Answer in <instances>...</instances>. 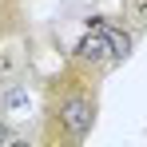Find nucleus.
<instances>
[{"label": "nucleus", "mask_w": 147, "mask_h": 147, "mask_svg": "<svg viewBox=\"0 0 147 147\" xmlns=\"http://www.w3.org/2000/svg\"><path fill=\"white\" fill-rule=\"evenodd\" d=\"M52 119L60 123V135L68 143H80L92 131V123H96V92H88L80 84H68L64 96L56 99V107H52Z\"/></svg>", "instance_id": "1"}, {"label": "nucleus", "mask_w": 147, "mask_h": 147, "mask_svg": "<svg viewBox=\"0 0 147 147\" xmlns=\"http://www.w3.org/2000/svg\"><path fill=\"white\" fill-rule=\"evenodd\" d=\"M76 60L80 64H92V68L111 64V28H96L92 36H84L80 48H76Z\"/></svg>", "instance_id": "2"}, {"label": "nucleus", "mask_w": 147, "mask_h": 147, "mask_svg": "<svg viewBox=\"0 0 147 147\" xmlns=\"http://www.w3.org/2000/svg\"><path fill=\"white\" fill-rule=\"evenodd\" d=\"M127 56H131V36L111 28V60H127Z\"/></svg>", "instance_id": "3"}, {"label": "nucleus", "mask_w": 147, "mask_h": 147, "mask_svg": "<svg viewBox=\"0 0 147 147\" xmlns=\"http://www.w3.org/2000/svg\"><path fill=\"white\" fill-rule=\"evenodd\" d=\"M24 99H28V92H20V88H16V92H8V107H20Z\"/></svg>", "instance_id": "4"}, {"label": "nucleus", "mask_w": 147, "mask_h": 147, "mask_svg": "<svg viewBox=\"0 0 147 147\" xmlns=\"http://www.w3.org/2000/svg\"><path fill=\"white\" fill-rule=\"evenodd\" d=\"M4 139H8V127H4V119H0V143H4Z\"/></svg>", "instance_id": "5"}]
</instances>
